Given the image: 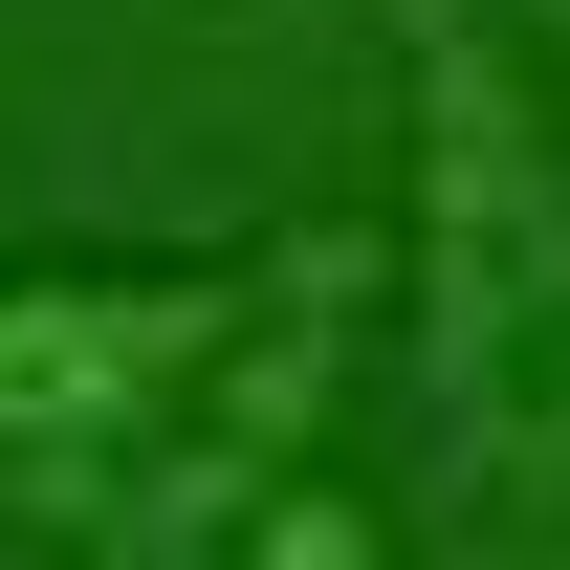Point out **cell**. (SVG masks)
I'll return each mask as SVG.
<instances>
[{"label": "cell", "mask_w": 570, "mask_h": 570, "mask_svg": "<svg viewBox=\"0 0 570 570\" xmlns=\"http://www.w3.org/2000/svg\"><path fill=\"white\" fill-rule=\"evenodd\" d=\"M395 45H417V395L461 461H527V395L570 330V154L527 110L504 0H395Z\"/></svg>", "instance_id": "1"}, {"label": "cell", "mask_w": 570, "mask_h": 570, "mask_svg": "<svg viewBox=\"0 0 570 570\" xmlns=\"http://www.w3.org/2000/svg\"><path fill=\"white\" fill-rule=\"evenodd\" d=\"M352 330H373V242H285V264H264V330H242V352H219L154 439H110V461H67V483H22V504H45V527H88L110 570H219V527L307 461V417H330Z\"/></svg>", "instance_id": "2"}, {"label": "cell", "mask_w": 570, "mask_h": 570, "mask_svg": "<svg viewBox=\"0 0 570 570\" xmlns=\"http://www.w3.org/2000/svg\"><path fill=\"white\" fill-rule=\"evenodd\" d=\"M242 330H264V264H22L0 285V483L154 439Z\"/></svg>", "instance_id": "3"}, {"label": "cell", "mask_w": 570, "mask_h": 570, "mask_svg": "<svg viewBox=\"0 0 570 570\" xmlns=\"http://www.w3.org/2000/svg\"><path fill=\"white\" fill-rule=\"evenodd\" d=\"M219 570H395V527H373L352 483H307V461H285V483L219 527Z\"/></svg>", "instance_id": "4"}, {"label": "cell", "mask_w": 570, "mask_h": 570, "mask_svg": "<svg viewBox=\"0 0 570 570\" xmlns=\"http://www.w3.org/2000/svg\"><path fill=\"white\" fill-rule=\"evenodd\" d=\"M527 461H570V330H549V395H527Z\"/></svg>", "instance_id": "5"}]
</instances>
